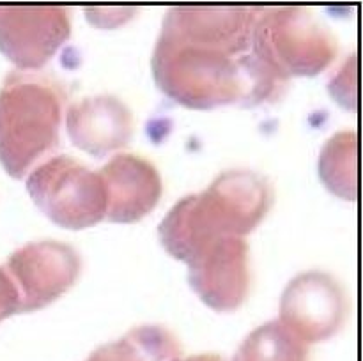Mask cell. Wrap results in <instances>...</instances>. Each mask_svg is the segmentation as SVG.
Listing matches in <instances>:
<instances>
[{
	"instance_id": "obj_8",
	"label": "cell",
	"mask_w": 363,
	"mask_h": 361,
	"mask_svg": "<svg viewBox=\"0 0 363 361\" xmlns=\"http://www.w3.org/2000/svg\"><path fill=\"white\" fill-rule=\"evenodd\" d=\"M346 311V294L340 283L328 273L307 271L287 283L279 321L303 342L315 343L339 331Z\"/></svg>"
},
{
	"instance_id": "obj_2",
	"label": "cell",
	"mask_w": 363,
	"mask_h": 361,
	"mask_svg": "<svg viewBox=\"0 0 363 361\" xmlns=\"http://www.w3.org/2000/svg\"><path fill=\"white\" fill-rule=\"evenodd\" d=\"M275 200L272 183L252 170H229L208 190L177 202L160 223L163 248L184 264L220 237H243L266 218Z\"/></svg>"
},
{
	"instance_id": "obj_15",
	"label": "cell",
	"mask_w": 363,
	"mask_h": 361,
	"mask_svg": "<svg viewBox=\"0 0 363 361\" xmlns=\"http://www.w3.org/2000/svg\"><path fill=\"white\" fill-rule=\"evenodd\" d=\"M330 91L346 108H357V55L351 57V60H347L346 66L333 78Z\"/></svg>"
},
{
	"instance_id": "obj_6",
	"label": "cell",
	"mask_w": 363,
	"mask_h": 361,
	"mask_svg": "<svg viewBox=\"0 0 363 361\" xmlns=\"http://www.w3.org/2000/svg\"><path fill=\"white\" fill-rule=\"evenodd\" d=\"M20 296V311L53 303L74 285L82 271L80 253L60 241H39L18 248L4 268Z\"/></svg>"
},
{
	"instance_id": "obj_13",
	"label": "cell",
	"mask_w": 363,
	"mask_h": 361,
	"mask_svg": "<svg viewBox=\"0 0 363 361\" xmlns=\"http://www.w3.org/2000/svg\"><path fill=\"white\" fill-rule=\"evenodd\" d=\"M319 176L332 193L354 200L358 193V133L354 130L333 134L319 156Z\"/></svg>"
},
{
	"instance_id": "obj_4",
	"label": "cell",
	"mask_w": 363,
	"mask_h": 361,
	"mask_svg": "<svg viewBox=\"0 0 363 361\" xmlns=\"http://www.w3.org/2000/svg\"><path fill=\"white\" fill-rule=\"evenodd\" d=\"M252 53L282 80L315 76L333 62L337 41L307 7H259L252 28Z\"/></svg>"
},
{
	"instance_id": "obj_16",
	"label": "cell",
	"mask_w": 363,
	"mask_h": 361,
	"mask_svg": "<svg viewBox=\"0 0 363 361\" xmlns=\"http://www.w3.org/2000/svg\"><path fill=\"white\" fill-rule=\"evenodd\" d=\"M20 311V296L7 271L0 268V321Z\"/></svg>"
},
{
	"instance_id": "obj_1",
	"label": "cell",
	"mask_w": 363,
	"mask_h": 361,
	"mask_svg": "<svg viewBox=\"0 0 363 361\" xmlns=\"http://www.w3.org/2000/svg\"><path fill=\"white\" fill-rule=\"evenodd\" d=\"M259 7L174 6L152 53L160 91L188 108L273 101L287 81L248 53Z\"/></svg>"
},
{
	"instance_id": "obj_17",
	"label": "cell",
	"mask_w": 363,
	"mask_h": 361,
	"mask_svg": "<svg viewBox=\"0 0 363 361\" xmlns=\"http://www.w3.org/2000/svg\"><path fill=\"white\" fill-rule=\"evenodd\" d=\"M172 361H227L225 357L220 354H197V356H188V357H176Z\"/></svg>"
},
{
	"instance_id": "obj_10",
	"label": "cell",
	"mask_w": 363,
	"mask_h": 361,
	"mask_svg": "<svg viewBox=\"0 0 363 361\" xmlns=\"http://www.w3.org/2000/svg\"><path fill=\"white\" fill-rule=\"evenodd\" d=\"M106 193L105 218L131 223L144 218L160 202L163 183L152 163L137 154H117L99 170Z\"/></svg>"
},
{
	"instance_id": "obj_7",
	"label": "cell",
	"mask_w": 363,
	"mask_h": 361,
	"mask_svg": "<svg viewBox=\"0 0 363 361\" xmlns=\"http://www.w3.org/2000/svg\"><path fill=\"white\" fill-rule=\"evenodd\" d=\"M62 6H0V52L21 69H39L69 39Z\"/></svg>"
},
{
	"instance_id": "obj_12",
	"label": "cell",
	"mask_w": 363,
	"mask_h": 361,
	"mask_svg": "<svg viewBox=\"0 0 363 361\" xmlns=\"http://www.w3.org/2000/svg\"><path fill=\"white\" fill-rule=\"evenodd\" d=\"M179 356V340L163 326L147 324L98 347L85 361H172Z\"/></svg>"
},
{
	"instance_id": "obj_9",
	"label": "cell",
	"mask_w": 363,
	"mask_h": 361,
	"mask_svg": "<svg viewBox=\"0 0 363 361\" xmlns=\"http://www.w3.org/2000/svg\"><path fill=\"white\" fill-rule=\"evenodd\" d=\"M248 260L245 237H220L206 244L188 262L191 289L213 310H236L245 303L250 290Z\"/></svg>"
},
{
	"instance_id": "obj_3",
	"label": "cell",
	"mask_w": 363,
	"mask_h": 361,
	"mask_svg": "<svg viewBox=\"0 0 363 361\" xmlns=\"http://www.w3.org/2000/svg\"><path fill=\"white\" fill-rule=\"evenodd\" d=\"M64 92L41 74L13 71L0 87V163L23 177L59 145Z\"/></svg>"
},
{
	"instance_id": "obj_5",
	"label": "cell",
	"mask_w": 363,
	"mask_h": 361,
	"mask_svg": "<svg viewBox=\"0 0 363 361\" xmlns=\"http://www.w3.org/2000/svg\"><path fill=\"white\" fill-rule=\"evenodd\" d=\"M27 190L35 205L66 229H87L105 218L101 176L73 156L60 154L35 166L27 177Z\"/></svg>"
},
{
	"instance_id": "obj_11",
	"label": "cell",
	"mask_w": 363,
	"mask_h": 361,
	"mask_svg": "<svg viewBox=\"0 0 363 361\" xmlns=\"http://www.w3.org/2000/svg\"><path fill=\"white\" fill-rule=\"evenodd\" d=\"M66 126L77 147L103 158L130 142L133 113L116 96H89L67 108Z\"/></svg>"
},
{
	"instance_id": "obj_14",
	"label": "cell",
	"mask_w": 363,
	"mask_h": 361,
	"mask_svg": "<svg viewBox=\"0 0 363 361\" xmlns=\"http://www.w3.org/2000/svg\"><path fill=\"white\" fill-rule=\"evenodd\" d=\"M233 361H308V343L275 319L247 335Z\"/></svg>"
}]
</instances>
